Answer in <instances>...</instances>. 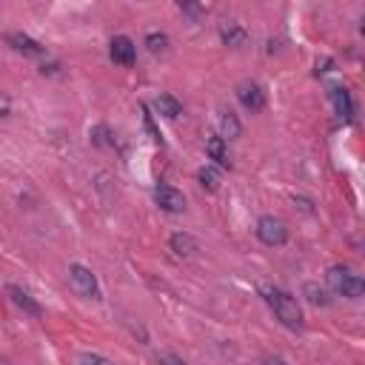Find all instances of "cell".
Returning <instances> with one entry per match:
<instances>
[{"instance_id": "7402d4cb", "label": "cell", "mask_w": 365, "mask_h": 365, "mask_svg": "<svg viewBox=\"0 0 365 365\" xmlns=\"http://www.w3.org/2000/svg\"><path fill=\"white\" fill-rule=\"evenodd\" d=\"M265 365H282V359L277 356V359H265Z\"/></svg>"}, {"instance_id": "2e32d148", "label": "cell", "mask_w": 365, "mask_h": 365, "mask_svg": "<svg viewBox=\"0 0 365 365\" xmlns=\"http://www.w3.org/2000/svg\"><path fill=\"white\" fill-rule=\"evenodd\" d=\"M302 294L314 302V305H328L331 302V297L325 294V288H319L317 282H305V288H302Z\"/></svg>"}, {"instance_id": "44dd1931", "label": "cell", "mask_w": 365, "mask_h": 365, "mask_svg": "<svg viewBox=\"0 0 365 365\" xmlns=\"http://www.w3.org/2000/svg\"><path fill=\"white\" fill-rule=\"evenodd\" d=\"M9 108H11V100L0 91V117H6V114H9Z\"/></svg>"}, {"instance_id": "9c48e42d", "label": "cell", "mask_w": 365, "mask_h": 365, "mask_svg": "<svg viewBox=\"0 0 365 365\" xmlns=\"http://www.w3.org/2000/svg\"><path fill=\"white\" fill-rule=\"evenodd\" d=\"M331 103H334V108H336V114H339L342 120H354V100H351L348 88L334 86V88H331Z\"/></svg>"}, {"instance_id": "8fae6325", "label": "cell", "mask_w": 365, "mask_h": 365, "mask_svg": "<svg viewBox=\"0 0 365 365\" xmlns=\"http://www.w3.org/2000/svg\"><path fill=\"white\" fill-rule=\"evenodd\" d=\"M220 34H222V43L231 46V48H240V46H245V40H248V31H245L240 23H225V26L220 29Z\"/></svg>"}, {"instance_id": "277c9868", "label": "cell", "mask_w": 365, "mask_h": 365, "mask_svg": "<svg viewBox=\"0 0 365 365\" xmlns=\"http://www.w3.org/2000/svg\"><path fill=\"white\" fill-rule=\"evenodd\" d=\"M257 237H259L265 245H285L288 228H285V222H282L279 217L265 214V217H259V222H257Z\"/></svg>"}, {"instance_id": "e0dca14e", "label": "cell", "mask_w": 365, "mask_h": 365, "mask_svg": "<svg viewBox=\"0 0 365 365\" xmlns=\"http://www.w3.org/2000/svg\"><path fill=\"white\" fill-rule=\"evenodd\" d=\"M197 180H200V185L208 188V191H214V188L220 185V174H217V168H211V165L200 168V171H197Z\"/></svg>"}, {"instance_id": "52a82bcc", "label": "cell", "mask_w": 365, "mask_h": 365, "mask_svg": "<svg viewBox=\"0 0 365 365\" xmlns=\"http://www.w3.org/2000/svg\"><path fill=\"white\" fill-rule=\"evenodd\" d=\"M108 54H111V60H114V63H120V66H134L137 48H134V43H131V37H125V34H117V37L111 40V48H108Z\"/></svg>"}, {"instance_id": "7c38bea8", "label": "cell", "mask_w": 365, "mask_h": 365, "mask_svg": "<svg viewBox=\"0 0 365 365\" xmlns=\"http://www.w3.org/2000/svg\"><path fill=\"white\" fill-rule=\"evenodd\" d=\"M240 131H242V125H240L237 114L228 111V108H222L220 111V137L222 140H234V137H240Z\"/></svg>"}, {"instance_id": "5b68a950", "label": "cell", "mask_w": 365, "mask_h": 365, "mask_svg": "<svg viewBox=\"0 0 365 365\" xmlns=\"http://www.w3.org/2000/svg\"><path fill=\"white\" fill-rule=\"evenodd\" d=\"M154 202H157L163 211H168V214H180V211L185 208L182 191H177V188H171V185H157V188H154Z\"/></svg>"}, {"instance_id": "8992f818", "label": "cell", "mask_w": 365, "mask_h": 365, "mask_svg": "<svg viewBox=\"0 0 365 365\" xmlns=\"http://www.w3.org/2000/svg\"><path fill=\"white\" fill-rule=\"evenodd\" d=\"M237 100L242 103V108L248 111H259L265 106V91L259 83H240L237 86Z\"/></svg>"}, {"instance_id": "30bf717a", "label": "cell", "mask_w": 365, "mask_h": 365, "mask_svg": "<svg viewBox=\"0 0 365 365\" xmlns=\"http://www.w3.org/2000/svg\"><path fill=\"white\" fill-rule=\"evenodd\" d=\"M6 291H9V297L14 299V305H20V308H23L26 314H31V317H40V305L31 299V294H29V291H23L20 285H9Z\"/></svg>"}, {"instance_id": "5bb4252c", "label": "cell", "mask_w": 365, "mask_h": 365, "mask_svg": "<svg viewBox=\"0 0 365 365\" xmlns=\"http://www.w3.org/2000/svg\"><path fill=\"white\" fill-rule=\"evenodd\" d=\"M171 248H174V254H180V257H191V254L197 251V240H194L191 234H174V237H171Z\"/></svg>"}, {"instance_id": "d6986e66", "label": "cell", "mask_w": 365, "mask_h": 365, "mask_svg": "<svg viewBox=\"0 0 365 365\" xmlns=\"http://www.w3.org/2000/svg\"><path fill=\"white\" fill-rule=\"evenodd\" d=\"M77 365H111L106 356H97V354H86V356H80V362Z\"/></svg>"}, {"instance_id": "7a4b0ae2", "label": "cell", "mask_w": 365, "mask_h": 365, "mask_svg": "<svg viewBox=\"0 0 365 365\" xmlns=\"http://www.w3.org/2000/svg\"><path fill=\"white\" fill-rule=\"evenodd\" d=\"M328 285H331V291H336V294H342V297H348V299H359V297L365 294L362 277L354 274L351 268H342V265L328 268Z\"/></svg>"}, {"instance_id": "ffe728a7", "label": "cell", "mask_w": 365, "mask_h": 365, "mask_svg": "<svg viewBox=\"0 0 365 365\" xmlns=\"http://www.w3.org/2000/svg\"><path fill=\"white\" fill-rule=\"evenodd\" d=\"M160 365H185V362L174 354H160Z\"/></svg>"}, {"instance_id": "ba28073f", "label": "cell", "mask_w": 365, "mask_h": 365, "mask_svg": "<svg viewBox=\"0 0 365 365\" xmlns=\"http://www.w3.org/2000/svg\"><path fill=\"white\" fill-rule=\"evenodd\" d=\"M6 40H9V43H11V48H14V51H20V54H29V57H40V54H43V46H40L37 40H31L29 34L11 31Z\"/></svg>"}, {"instance_id": "4fadbf2b", "label": "cell", "mask_w": 365, "mask_h": 365, "mask_svg": "<svg viewBox=\"0 0 365 365\" xmlns=\"http://www.w3.org/2000/svg\"><path fill=\"white\" fill-rule=\"evenodd\" d=\"M154 106H157V111L160 114H165V117H180L182 114V106H180V100H174L171 94H160L157 100H154Z\"/></svg>"}, {"instance_id": "ac0fdd59", "label": "cell", "mask_w": 365, "mask_h": 365, "mask_svg": "<svg viewBox=\"0 0 365 365\" xmlns=\"http://www.w3.org/2000/svg\"><path fill=\"white\" fill-rule=\"evenodd\" d=\"M145 46L157 54V51H165V46H168V37L163 34V31H151L148 37H145Z\"/></svg>"}, {"instance_id": "6da1fadb", "label": "cell", "mask_w": 365, "mask_h": 365, "mask_svg": "<svg viewBox=\"0 0 365 365\" xmlns=\"http://www.w3.org/2000/svg\"><path fill=\"white\" fill-rule=\"evenodd\" d=\"M265 299H268L274 317H277L285 328H294V331H297V328L302 325V311H299L297 299H294L288 291H282V288H265Z\"/></svg>"}, {"instance_id": "9a60e30c", "label": "cell", "mask_w": 365, "mask_h": 365, "mask_svg": "<svg viewBox=\"0 0 365 365\" xmlns=\"http://www.w3.org/2000/svg\"><path fill=\"white\" fill-rule=\"evenodd\" d=\"M208 157L217 163V165H228V151H225V140L222 137H211L208 145H205Z\"/></svg>"}, {"instance_id": "3957f363", "label": "cell", "mask_w": 365, "mask_h": 365, "mask_svg": "<svg viewBox=\"0 0 365 365\" xmlns=\"http://www.w3.org/2000/svg\"><path fill=\"white\" fill-rule=\"evenodd\" d=\"M68 282H71V288H74L80 297H86V299H100L97 277H94L86 265H80V262L68 265Z\"/></svg>"}]
</instances>
